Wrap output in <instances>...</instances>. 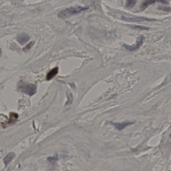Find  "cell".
I'll use <instances>...</instances> for the list:
<instances>
[{"instance_id":"cell-1","label":"cell","mask_w":171,"mask_h":171,"mask_svg":"<svg viewBox=\"0 0 171 171\" xmlns=\"http://www.w3.org/2000/svg\"><path fill=\"white\" fill-rule=\"evenodd\" d=\"M89 9L88 7H82V6H77L75 7H70L64 9L61 11L58 15L59 19H65L71 16L80 13L84 11H86Z\"/></svg>"},{"instance_id":"cell-2","label":"cell","mask_w":171,"mask_h":171,"mask_svg":"<svg viewBox=\"0 0 171 171\" xmlns=\"http://www.w3.org/2000/svg\"><path fill=\"white\" fill-rule=\"evenodd\" d=\"M19 88L22 92L30 96L34 95L37 92V87L36 86L30 84H22L19 86Z\"/></svg>"},{"instance_id":"cell-3","label":"cell","mask_w":171,"mask_h":171,"mask_svg":"<svg viewBox=\"0 0 171 171\" xmlns=\"http://www.w3.org/2000/svg\"><path fill=\"white\" fill-rule=\"evenodd\" d=\"M122 19L127 22H143V21H155L156 20L149 19L147 18L142 17H127L123 16Z\"/></svg>"},{"instance_id":"cell-4","label":"cell","mask_w":171,"mask_h":171,"mask_svg":"<svg viewBox=\"0 0 171 171\" xmlns=\"http://www.w3.org/2000/svg\"><path fill=\"white\" fill-rule=\"evenodd\" d=\"M143 39H144L143 37H140V38L139 39V40L137 41V42L136 43V44L135 45L130 46V45L124 44L123 46H124V48H126V49L128 50V51H135V50H136L138 49L141 46V45L143 43Z\"/></svg>"},{"instance_id":"cell-5","label":"cell","mask_w":171,"mask_h":171,"mask_svg":"<svg viewBox=\"0 0 171 171\" xmlns=\"http://www.w3.org/2000/svg\"><path fill=\"white\" fill-rule=\"evenodd\" d=\"M30 39L29 36L26 33H22L18 35L17 40L21 45H23L26 43Z\"/></svg>"},{"instance_id":"cell-6","label":"cell","mask_w":171,"mask_h":171,"mask_svg":"<svg viewBox=\"0 0 171 171\" xmlns=\"http://www.w3.org/2000/svg\"><path fill=\"white\" fill-rule=\"evenodd\" d=\"M111 123L118 130H123V129L126 128V127L133 124V122H123V123Z\"/></svg>"},{"instance_id":"cell-7","label":"cell","mask_w":171,"mask_h":171,"mask_svg":"<svg viewBox=\"0 0 171 171\" xmlns=\"http://www.w3.org/2000/svg\"><path fill=\"white\" fill-rule=\"evenodd\" d=\"M156 2V0H143V3L140 5V10L143 11L146 9V8L153 4Z\"/></svg>"},{"instance_id":"cell-8","label":"cell","mask_w":171,"mask_h":171,"mask_svg":"<svg viewBox=\"0 0 171 171\" xmlns=\"http://www.w3.org/2000/svg\"><path fill=\"white\" fill-rule=\"evenodd\" d=\"M58 68L57 67V68H55L52 70H51L47 74V76H46L47 80H48V81L51 80L53 78L58 74Z\"/></svg>"},{"instance_id":"cell-9","label":"cell","mask_w":171,"mask_h":171,"mask_svg":"<svg viewBox=\"0 0 171 171\" xmlns=\"http://www.w3.org/2000/svg\"><path fill=\"white\" fill-rule=\"evenodd\" d=\"M15 157V154L14 153L11 152L9 154H8L6 156V157L4 158V162L6 166L8 164H9L11 161L14 159V158Z\"/></svg>"},{"instance_id":"cell-10","label":"cell","mask_w":171,"mask_h":171,"mask_svg":"<svg viewBox=\"0 0 171 171\" xmlns=\"http://www.w3.org/2000/svg\"><path fill=\"white\" fill-rule=\"evenodd\" d=\"M18 118V115L17 114L14 113H11L10 114V120H9V124H13L14 122L17 120Z\"/></svg>"},{"instance_id":"cell-11","label":"cell","mask_w":171,"mask_h":171,"mask_svg":"<svg viewBox=\"0 0 171 171\" xmlns=\"http://www.w3.org/2000/svg\"><path fill=\"white\" fill-rule=\"evenodd\" d=\"M127 1V7L132 8L135 6L136 3V0H126Z\"/></svg>"},{"instance_id":"cell-12","label":"cell","mask_w":171,"mask_h":171,"mask_svg":"<svg viewBox=\"0 0 171 171\" xmlns=\"http://www.w3.org/2000/svg\"><path fill=\"white\" fill-rule=\"evenodd\" d=\"M34 42H32L30 43L28 45H27L25 47V48H24V51L26 52V51H28V50H29L32 47L33 45H34Z\"/></svg>"},{"instance_id":"cell-13","label":"cell","mask_w":171,"mask_h":171,"mask_svg":"<svg viewBox=\"0 0 171 171\" xmlns=\"http://www.w3.org/2000/svg\"><path fill=\"white\" fill-rule=\"evenodd\" d=\"M159 9L161 10L164 11L165 12H171V8L170 7H159Z\"/></svg>"},{"instance_id":"cell-14","label":"cell","mask_w":171,"mask_h":171,"mask_svg":"<svg viewBox=\"0 0 171 171\" xmlns=\"http://www.w3.org/2000/svg\"><path fill=\"white\" fill-rule=\"evenodd\" d=\"M131 27L134 29H140V30H148L149 29V28L145 27L140 26H133Z\"/></svg>"},{"instance_id":"cell-15","label":"cell","mask_w":171,"mask_h":171,"mask_svg":"<svg viewBox=\"0 0 171 171\" xmlns=\"http://www.w3.org/2000/svg\"><path fill=\"white\" fill-rule=\"evenodd\" d=\"M157 1L159 2L160 3H163V4H167L168 3V1H167V0H156Z\"/></svg>"}]
</instances>
